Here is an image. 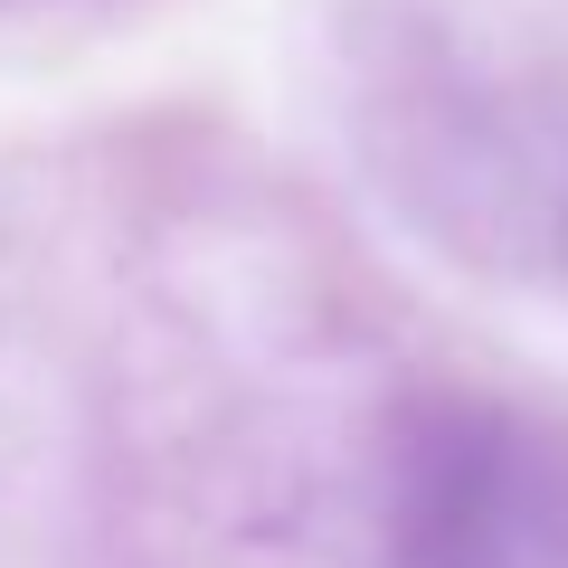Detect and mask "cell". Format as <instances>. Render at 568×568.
Returning a JSON list of instances; mask_svg holds the SVG:
<instances>
[{"label":"cell","mask_w":568,"mask_h":568,"mask_svg":"<svg viewBox=\"0 0 568 568\" xmlns=\"http://www.w3.org/2000/svg\"><path fill=\"white\" fill-rule=\"evenodd\" d=\"M398 559L407 568H549L559 521L493 426H455V436H426L407 455Z\"/></svg>","instance_id":"6da1fadb"}]
</instances>
